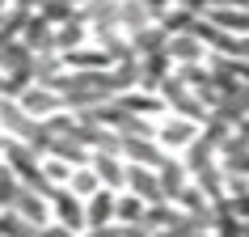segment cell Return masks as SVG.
Masks as SVG:
<instances>
[{
	"label": "cell",
	"mask_w": 249,
	"mask_h": 237,
	"mask_svg": "<svg viewBox=\"0 0 249 237\" xmlns=\"http://www.w3.org/2000/svg\"><path fill=\"white\" fill-rule=\"evenodd\" d=\"M51 85L64 93V106H68V110H76V115L97 110V106H106V102H114V98H118L110 72H72V68H68V72H59Z\"/></svg>",
	"instance_id": "6da1fadb"
},
{
	"label": "cell",
	"mask_w": 249,
	"mask_h": 237,
	"mask_svg": "<svg viewBox=\"0 0 249 237\" xmlns=\"http://www.w3.org/2000/svg\"><path fill=\"white\" fill-rule=\"evenodd\" d=\"M157 93L165 98L169 115H186V118H198V123H207V118H211V110H207V102L198 98V89H195V85H186L178 72H169V77L160 80Z\"/></svg>",
	"instance_id": "7a4b0ae2"
},
{
	"label": "cell",
	"mask_w": 249,
	"mask_h": 237,
	"mask_svg": "<svg viewBox=\"0 0 249 237\" xmlns=\"http://www.w3.org/2000/svg\"><path fill=\"white\" fill-rule=\"evenodd\" d=\"M198 136H203V123H198V118H186V115H165V118H157V140L169 148V153H186Z\"/></svg>",
	"instance_id": "3957f363"
},
{
	"label": "cell",
	"mask_w": 249,
	"mask_h": 237,
	"mask_svg": "<svg viewBox=\"0 0 249 237\" xmlns=\"http://www.w3.org/2000/svg\"><path fill=\"white\" fill-rule=\"evenodd\" d=\"M51 212H55V220H59V224L76 229V233H85V229H89V212H85V199H80L72 186H55V195H51Z\"/></svg>",
	"instance_id": "277c9868"
},
{
	"label": "cell",
	"mask_w": 249,
	"mask_h": 237,
	"mask_svg": "<svg viewBox=\"0 0 249 237\" xmlns=\"http://www.w3.org/2000/svg\"><path fill=\"white\" fill-rule=\"evenodd\" d=\"M127 191H135V195L148 199V203H169L165 182H160V170L140 165V161H131V165H127Z\"/></svg>",
	"instance_id": "5b68a950"
},
{
	"label": "cell",
	"mask_w": 249,
	"mask_h": 237,
	"mask_svg": "<svg viewBox=\"0 0 249 237\" xmlns=\"http://www.w3.org/2000/svg\"><path fill=\"white\" fill-rule=\"evenodd\" d=\"M93 170H97V178H102L110 191H127V165L131 161L123 157L118 148H93Z\"/></svg>",
	"instance_id": "8992f818"
},
{
	"label": "cell",
	"mask_w": 249,
	"mask_h": 237,
	"mask_svg": "<svg viewBox=\"0 0 249 237\" xmlns=\"http://www.w3.org/2000/svg\"><path fill=\"white\" fill-rule=\"evenodd\" d=\"M165 55L173 59V68H186V64H207L211 47L198 39L195 30H186V34H169V47H165Z\"/></svg>",
	"instance_id": "52a82bcc"
},
{
	"label": "cell",
	"mask_w": 249,
	"mask_h": 237,
	"mask_svg": "<svg viewBox=\"0 0 249 237\" xmlns=\"http://www.w3.org/2000/svg\"><path fill=\"white\" fill-rule=\"evenodd\" d=\"M17 102L26 106L34 118H51L55 110H64V93L55 89V85H42V80H34V85H26L21 89V98Z\"/></svg>",
	"instance_id": "ba28073f"
},
{
	"label": "cell",
	"mask_w": 249,
	"mask_h": 237,
	"mask_svg": "<svg viewBox=\"0 0 249 237\" xmlns=\"http://www.w3.org/2000/svg\"><path fill=\"white\" fill-rule=\"evenodd\" d=\"M4 212H9V208H4ZM13 212L21 216V220H30V224H47V220H55L51 195H42V191H34V186H21V191H17Z\"/></svg>",
	"instance_id": "9c48e42d"
},
{
	"label": "cell",
	"mask_w": 249,
	"mask_h": 237,
	"mask_svg": "<svg viewBox=\"0 0 249 237\" xmlns=\"http://www.w3.org/2000/svg\"><path fill=\"white\" fill-rule=\"evenodd\" d=\"M64 64L72 68V72H110L114 68V55L106 51V47H72V51H64Z\"/></svg>",
	"instance_id": "30bf717a"
},
{
	"label": "cell",
	"mask_w": 249,
	"mask_h": 237,
	"mask_svg": "<svg viewBox=\"0 0 249 237\" xmlns=\"http://www.w3.org/2000/svg\"><path fill=\"white\" fill-rule=\"evenodd\" d=\"M182 161L190 165V174H203V170H211V165H220V140L207 136V127H203V136L182 153Z\"/></svg>",
	"instance_id": "8fae6325"
},
{
	"label": "cell",
	"mask_w": 249,
	"mask_h": 237,
	"mask_svg": "<svg viewBox=\"0 0 249 237\" xmlns=\"http://www.w3.org/2000/svg\"><path fill=\"white\" fill-rule=\"evenodd\" d=\"M85 212H89V229H97V224H114L118 220V191L102 186L97 195L85 199Z\"/></svg>",
	"instance_id": "7c38bea8"
},
{
	"label": "cell",
	"mask_w": 249,
	"mask_h": 237,
	"mask_svg": "<svg viewBox=\"0 0 249 237\" xmlns=\"http://www.w3.org/2000/svg\"><path fill=\"white\" fill-rule=\"evenodd\" d=\"M21 42H30L34 51H59L55 47V21H47L42 13H30L26 30H21Z\"/></svg>",
	"instance_id": "4fadbf2b"
},
{
	"label": "cell",
	"mask_w": 249,
	"mask_h": 237,
	"mask_svg": "<svg viewBox=\"0 0 249 237\" xmlns=\"http://www.w3.org/2000/svg\"><path fill=\"white\" fill-rule=\"evenodd\" d=\"M148 199H140L135 191H118V224H127V229H140L148 220Z\"/></svg>",
	"instance_id": "5bb4252c"
},
{
	"label": "cell",
	"mask_w": 249,
	"mask_h": 237,
	"mask_svg": "<svg viewBox=\"0 0 249 237\" xmlns=\"http://www.w3.org/2000/svg\"><path fill=\"white\" fill-rule=\"evenodd\" d=\"M68 186H72L80 199H89V195H97L106 182L97 178V170H93V165H76V170H72V178H68Z\"/></svg>",
	"instance_id": "9a60e30c"
},
{
	"label": "cell",
	"mask_w": 249,
	"mask_h": 237,
	"mask_svg": "<svg viewBox=\"0 0 249 237\" xmlns=\"http://www.w3.org/2000/svg\"><path fill=\"white\" fill-rule=\"evenodd\" d=\"M80 42H85V17L55 26V47H59V51H72V47H80Z\"/></svg>",
	"instance_id": "2e32d148"
},
{
	"label": "cell",
	"mask_w": 249,
	"mask_h": 237,
	"mask_svg": "<svg viewBox=\"0 0 249 237\" xmlns=\"http://www.w3.org/2000/svg\"><path fill=\"white\" fill-rule=\"evenodd\" d=\"M127 233H131V229L114 220V224H97V229H85L80 237H127Z\"/></svg>",
	"instance_id": "e0dca14e"
},
{
	"label": "cell",
	"mask_w": 249,
	"mask_h": 237,
	"mask_svg": "<svg viewBox=\"0 0 249 237\" xmlns=\"http://www.w3.org/2000/svg\"><path fill=\"white\" fill-rule=\"evenodd\" d=\"M38 237H80V233L68 229V224H59V220H47V224H38Z\"/></svg>",
	"instance_id": "ac0fdd59"
},
{
	"label": "cell",
	"mask_w": 249,
	"mask_h": 237,
	"mask_svg": "<svg viewBox=\"0 0 249 237\" xmlns=\"http://www.w3.org/2000/svg\"><path fill=\"white\" fill-rule=\"evenodd\" d=\"M4 148H9V132L0 127V157H4Z\"/></svg>",
	"instance_id": "d6986e66"
}]
</instances>
